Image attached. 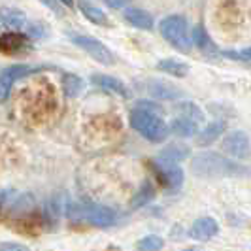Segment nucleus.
Here are the masks:
<instances>
[{
  "label": "nucleus",
  "mask_w": 251,
  "mask_h": 251,
  "mask_svg": "<svg viewBox=\"0 0 251 251\" xmlns=\"http://www.w3.org/2000/svg\"><path fill=\"white\" fill-rule=\"evenodd\" d=\"M193 174L204 179H219V177H238L248 176L250 170L244 168L242 164L234 163L230 159H225L223 155L214 153V151H206L201 153L193 159L191 164Z\"/></svg>",
  "instance_id": "nucleus-1"
},
{
  "label": "nucleus",
  "mask_w": 251,
  "mask_h": 251,
  "mask_svg": "<svg viewBox=\"0 0 251 251\" xmlns=\"http://www.w3.org/2000/svg\"><path fill=\"white\" fill-rule=\"evenodd\" d=\"M130 125L150 142H163L170 134V126L164 123V119L148 108H134L130 112Z\"/></svg>",
  "instance_id": "nucleus-2"
},
{
  "label": "nucleus",
  "mask_w": 251,
  "mask_h": 251,
  "mask_svg": "<svg viewBox=\"0 0 251 251\" xmlns=\"http://www.w3.org/2000/svg\"><path fill=\"white\" fill-rule=\"evenodd\" d=\"M161 34L163 38L174 48V50L181 51V53H187L191 50V38H189V26H187V19L183 15H168L161 21Z\"/></svg>",
  "instance_id": "nucleus-3"
},
{
  "label": "nucleus",
  "mask_w": 251,
  "mask_h": 251,
  "mask_svg": "<svg viewBox=\"0 0 251 251\" xmlns=\"http://www.w3.org/2000/svg\"><path fill=\"white\" fill-rule=\"evenodd\" d=\"M68 215L72 219H81L95 226H112L117 221V214L112 208H106L100 204H74L68 208Z\"/></svg>",
  "instance_id": "nucleus-4"
},
{
  "label": "nucleus",
  "mask_w": 251,
  "mask_h": 251,
  "mask_svg": "<svg viewBox=\"0 0 251 251\" xmlns=\"http://www.w3.org/2000/svg\"><path fill=\"white\" fill-rule=\"evenodd\" d=\"M151 168L155 172V176L159 177V181L163 183V187L168 193H176L183 185V170L177 163L172 161H164V159H155L151 161Z\"/></svg>",
  "instance_id": "nucleus-5"
},
{
  "label": "nucleus",
  "mask_w": 251,
  "mask_h": 251,
  "mask_svg": "<svg viewBox=\"0 0 251 251\" xmlns=\"http://www.w3.org/2000/svg\"><path fill=\"white\" fill-rule=\"evenodd\" d=\"M70 40L74 42V46H77L79 50H83L87 55H91L97 63L106 64V66L115 64L113 53L102 44L100 40H97V38H93V36H87V34H70Z\"/></svg>",
  "instance_id": "nucleus-6"
},
{
  "label": "nucleus",
  "mask_w": 251,
  "mask_h": 251,
  "mask_svg": "<svg viewBox=\"0 0 251 251\" xmlns=\"http://www.w3.org/2000/svg\"><path fill=\"white\" fill-rule=\"evenodd\" d=\"M223 150L228 153L230 157L236 159H248L251 155V142L250 136L244 130H232L228 132L223 140Z\"/></svg>",
  "instance_id": "nucleus-7"
},
{
  "label": "nucleus",
  "mask_w": 251,
  "mask_h": 251,
  "mask_svg": "<svg viewBox=\"0 0 251 251\" xmlns=\"http://www.w3.org/2000/svg\"><path fill=\"white\" fill-rule=\"evenodd\" d=\"M217 232H219V225L214 217H201L193 223L189 236L193 240H199V242H206V240L214 238Z\"/></svg>",
  "instance_id": "nucleus-8"
},
{
  "label": "nucleus",
  "mask_w": 251,
  "mask_h": 251,
  "mask_svg": "<svg viewBox=\"0 0 251 251\" xmlns=\"http://www.w3.org/2000/svg\"><path fill=\"white\" fill-rule=\"evenodd\" d=\"M91 83L95 87L104 89V91H110V93H115L119 97H128V89L123 81H119L117 77L113 75H106V74H93L91 75Z\"/></svg>",
  "instance_id": "nucleus-9"
},
{
  "label": "nucleus",
  "mask_w": 251,
  "mask_h": 251,
  "mask_svg": "<svg viewBox=\"0 0 251 251\" xmlns=\"http://www.w3.org/2000/svg\"><path fill=\"white\" fill-rule=\"evenodd\" d=\"M26 36L17 32V30H12V32H6L0 36V51L6 53V55H17L19 51H23L26 48Z\"/></svg>",
  "instance_id": "nucleus-10"
},
{
  "label": "nucleus",
  "mask_w": 251,
  "mask_h": 251,
  "mask_svg": "<svg viewBox=\"0 0 251 251\" xmlns=\"http://www.w3.org/2000/svg\"><path fill=\"white\" fill-rule=\"evenodd\" d=\"M125 19L126 23H130L132 26H136L140 30H151L153 28V15L146 10H140V8H128L125 10Z\"/></svg>",
  "instance_id": "nucleus-11"
},
{
  "label": "nucleus",
  "mask_w": 251,
  "mask_h": 251,
  "mask_svg": "<svg viewBox=\"0 0 251 251\" xmlns=\"http://www.w3.org/2000/svg\"><path fill=\"white\" fill-rule=\"evenodd\" d=\"M225 128H226L225 121H212L210 125L204 128V130H201V132L197 134V146L206 148V146L214 144L215 140L225 132Z\"/></svg>",
  "instance_id": "nucleus-12"
},
{
  "label": "nucleus",
  "mask_w": 251,
  "mask_h": 251,
  "mask_svg": "<svg viewBox=\"0 0 251 251\" xmlns=\"http://www.w3.org/2000/svg\"><path fill=\"white\" fill-rule=\"evenodd\" d=\"M77 8L81 10V13L87 17L91 23H95V25H110L108 15L102 12V8L93 4L91 0H77Z\"/></svg>",
  "instance_id": "nucleus-13"
},
{
  "label": "nucleus",
  "mask_w": 251,
  "mask_h": 251,
  "mask_svg": "<svg viewBox=\"0 0 251 251\" xmlns=\"http://www.w3.org/2000/svg\"><path fill=\"white\" fill-rule=\"evenodd\" d=\"M170 130L179 136V138H191L195 134H199V123L193 121V119H187V117H176L170 125Z\"/></svg>",
  "instance_id": "nucleus-14"
},
{
  "label": "nucleus",
  "mask_w": 251,
  "mask_h": 251,
  "mask_svg": "<svg viewBox=\"0 0 251 251\" xmlns=\"http://www.w3.org/2000/svg\"><path fill=\"white\" fill-rule=\"evenodd\" d=\"M155 199V185L151 183L150 179H146L140 189L136 191V195L132 197V201H130V208L132 210H138V208H144L146 204H150L151 201Z\"/></svg>",
  "instance_id": "nucleus-15"
},
{
  "label": "nucleus",
  "mask_w": 251,
  "mask_h": 251,
  "mask_svg": "<svg viewBox=\"0 0 251 251\" xmlns=\"http://www.w3.org/2000/svg\"><path fill=\"white\" fill-rule=\"evenodd\" d=\"M0 19H2V23L8 26V28H13V30L23 28L26 25L25 13L15 10V8H2L0 10Z\"/></svg>",
  "instance_id": "nucleus-16"
},
{
  "label": "nucleus",
  "mask_w": 251,
  "mask_h": 251,
  "mask_svg": "<svg viewBox=\"0 0 251 251\" xmlns=\"http://www.w3.org/2000/svg\"><path fill=\"white\" fill-rule=\"evenodd\" d=\"M157 70H161L164 74L176 75V77H185L189 74V64L176 61V59H163L157 63Z\"/></svg>",
  "instance_id": "nucleus-17"
},
{
  "label": "nucleus",
  "mask_w": 251,
  "mask_h": 251,
  "mask_svg": "<svg viewBox=\"0 0 251 251\" xmlns=\"http://www.w3.org/2000/svg\"><path fill=\"white\" fill-rule=\"evenodd\" d=\"M83 89V79L77 74H64L63 75V91L68 99H75Z\"/></svg>",
  "instance_id": "nucleus-18"
},
{
  "label": "nucleus",
  "mask_w": 251,
  "mask_h": 251,
  "mask_svg": "<svg viewBox=\"0 0 251 251\" xmlns=\"http://www.w3.org/2000/svg\"><path fill=\"white\" fill-rule=\"evenodd\" d=\"M174 112L179 113L181 117L193 119V121H197V123H201L202 119H204V113H202V110L195 102H179L176 108H174Z\"/></svg>",
  "instance_id": "nucleus-19"
},
{
  "label": "nucleus",
  "mask_w": 251,
  "mask_h": 251,
  "mask_svg": "<svg viewBox=\"0 0 251 251\" xmlns=\"http://www.w3.org/2000/svg\"><path fill=\"white\" fill-rule=\"evenodd\" d=\"M48 66H30V64H13V66H8L6 68V72L12 75L13 81H17V79H21V77H25L28 74H34V72H42V70H46Z\"/></svg>",
  "instance_id": "nucleus-20"
},
{
  "label": "nucleus",
  "mask_w": 251,
  "mask_h": 251,
  "mask_svg": "<svg viewBox=\"0 0 251 251\" xmlns=\"http://www.w3.org/2000/svg\"><path fill=\"white\" fill-rule=\"evenodd\" d=\"M189 155V150L185 146H176V144H172V146H168V148H164L163 153H161V159L164 161H172V163H179V161H183V159H187Z\"/></svg>",
  "instance_id": "nucleus-21"
},
{
  "label": "nucleus",
  "mask_w": 251,
  "mask_h": 251,
  "mask_svg": "<svg viewBox=\"0 0 251 251\" xmlns=\"http://www.w3.org/2000/svg\"><path fill=\"white\" fill-rule=\"evenodd\" d=\"M151 93L155 95V97H159V99H176V97H179V89L172 87V85H166V83H163V81H153L151 83Z\"/></svg>",
  "instance_id": "nucleus-22"
},
{
  "label": "nucleus",
  "mask_w": 251,
  "mask_h": 251,
  "mask_svg": "<svg viewBox=\"0 0 251 251\" xmlns=\"http://www.w3.org/2000/svg\"><path fill=\"white\" fill-rule=\"evenodd\" d=\"M193 44L199 48V50H214V44H212V40L208 36V32H206V28L204 26H195L193 28Z\"/></svg>",
  "instance_id": "nucleus-23"
},
{
  "label": "nucleus",
  "mask_w": 251,
  "mask_h": 251,
  "mask_svg": "<svg viewBox=\"0 0 251 251\" xmlns=\"http://www.w3.org/2000/svg\"><path fill=\"white\" fill-rule=\"evenodd\" d=\"M164 246V242L161 236H155V234H150V236H144L136 244V250H148V251H161Z\"/></svg>",
  "instance_id": "nucleus-24"
},
{
  "label": "nucleus",
  "mask_w": 251,
  "mask_h": 251,
  "mask_svg": "<svg viewBox=\"0 0 251 251\" xmlns=\"http://www.w3.org/2000/svg\"><path fill=\"white\" fill-rule=\"evenodd\" d=\"M12 87H13L12 75L8 74L6 70H2V74H0V102H4L8 97H10Z\"/></svg>",
  "instance_id": "nucleus-25"
},
{
  "label": "nucleus",
  "mask_w": 251,
  "mask_h": 251,
  "mask_svg": "<svg viewBox=\"0 0 251 251\" xmlns=\"http://www.w3.org/2000/svg\"><path fill=\"white\" fill-rule=\"evenodd\" d=\"M223 55L234 59V61H251V48L242 51H223Z\"/></svg>",
  "instance_id": "nucleus-26"
},
{
  "label": "nucleus",
  "mask_w": 251,
  "mask_h": 251,
  "mask_svg": "<svg viewBox=\"0 0 251 251\" xmlns=\"http://www.w3.org/2000/svg\"><path fill=\"white\" fill-rule=\"evenodd\" d=\"M0 251H30L26 246H21V244H13V242H4L0 244Z\"/></svg>",
  "instance_id": "nucleus-27"
},
{
  "label": "nucleus",
  "mask_w": 251,
  "mask_h": 251,
  "mask_svg": "<svg viewBox=\"0 0 251 251\" xmlns=\"http://www.w3.org/2000/svg\"><path fill=\"white\" fill-rule=\"evenodd\" d=\"M42 4H46L50 10H53V12L57 13V15H64V10L61 8V2L59 0H40Z\"/></svg>",
  "instance_id": "nucleus-28"
},
{
  "label": "nucleus",
  "mask_w": 251,
  "mask_h": 251,
  "mask_svg": "<svg viewBox=\"0 0 251 251\" xmlns=\"http://www.w3.org/2000/svg\"><path fill=\"white\" fill-rule=\"evenodd\" d=\"M106 2H108L112 8H121V6L125 4V0H106Z\"/></svg>",
  "instance_id": "nucleus-29"
},
{
  "label": "nucleus",
  "mask_w": 251,
  "mask_h": 251,
  "mask_svg": "<svg viewBox=\"0 0 251 251\" xmlns=\"http://www.w3.org/2000/svg\"><path fill=\"white\" fill-rule=\"evenodd\" d=\"M61 4H64V6H68V8H72L74 6V0H59Z\"/></svg>",
  "instance_id": "nucleus-30"
},
{
  "label": "nucleus",
  "mask_w": 251,
  "mask_h": 251,
  "mask_svg": "<svg viewBox=\"0 0 251 251\" xmlns=\"http://www.w3.org/2000/svg\"><path fill=\"white\" fill-rule=\"evenodd\" d=\"M183 251H199L197 248H189V250H183Z\"/></svg>",
  "instance_id": "nucleus-31"
},
{
  "label": "nucleus",
  "mask_w": 251,
  "mask_h": 251,
  "mask_svg": "<svg viewBox=\"0 0 251 251\" xmlns=\"http://www.w3.org/2000/svg\"><path fill=\"white\" fill-rule=\"evenodd\" d=\"M136 251H148V250H136Z\"/></svg>",
  "instance_id": "nucleus-32"
}]
</instances>
